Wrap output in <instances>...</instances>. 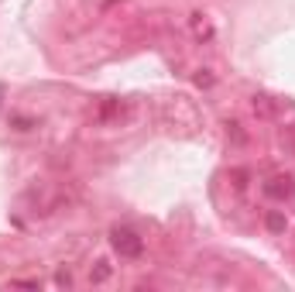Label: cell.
Segmentation results:
<instances>
[{"label": "cell", "mask_w": 295, "mask_h": 292, "mask_svg": "<svg viewBox=\"0 0 295 292\" xmlns=\"http://www.w3.org/2000/svg\"><path fill=\"white\" fill-rule=\"evenodd\" d=\"M89 279H93V282H107V279H110V265H107V261H96V268L89 272Z\"/></svg>", "instance_id": "2"}, {"label": "cell", "mask_w": 295, "mask_h": 292, "mask_svg": "<svg viewBox=\"0 0 295 292\" xmlns=\"http://www.w3.org/2000/svg\"><path fill=\"white\" fill-rule=\"evenodd\" d=\"M268 227H271V230H285V217L271 213V217H268Z\"/></svg>", "instance_id": "3"}, {"label": "cell", "mask_w": 295, "mask_h": 292, "mask_svg": "<svg viewBox=\"0 0 295 292\" xmlns=\"http://www.w3.org/2000/svg\"><path fill=\"white\" fill-rule=\"evenodd\" d=\"M113 248L120 251V254H127V258H138L141 251H145V241L138 237V230H131V227H113Z\"/></svg>", "instance_id": "1"}]
</instances>
